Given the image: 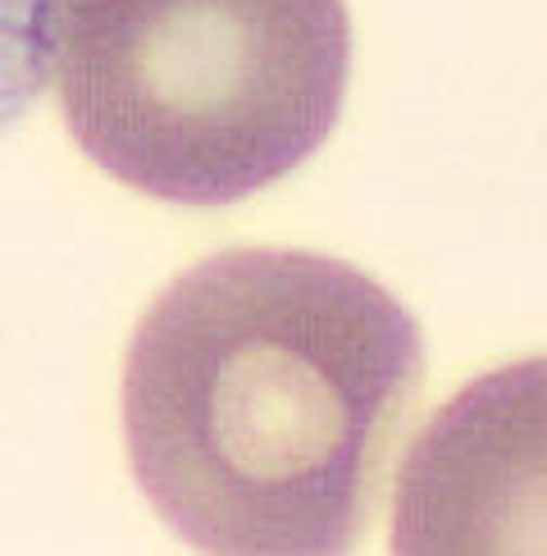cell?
<instances>
[{"label": "cell", "mask_w": 547, "mask_h": 556, "mask_svg": "<svg viewBox=\"0 0 547 556\" xmlns=\"http://www.w3.org/2000/svg\"><path fill=\"white\" fill-rule=\"evenodd\" d=\"M420 379L416 319L370 274L315 251H219L128 342L132 479L201 552H342Z\"/></svg>", "instance_id": "cell-1"}, {"label": "cell", "mask_w": 547, "mask_h": 556, "mask_svg": "<svg viewBox=\"0 0 547 556\" xmlns=\"http://www.w3.org/2000/svg\"><path fill=\"white\" fill-rule=\"evenodd\" d=\"M347 64L342 0H55L46 74L91 165L228 205L319 151Z\"/></svg>", "instance_id": "cell-2"}, {"label": "cell", "mask_w": 547, "mask_h": 556, "mask_svg": "<svg viewBox=\"0 0 547 556\" xmlns=\"http://www.w3.org/2000/svg\"><path fill=\"white\" fill-rule=\"evenodd\" d=\"M55 0H0V132L41 97Z\"/></svg>", "instance_id": "cell-3"}]
</instances>
